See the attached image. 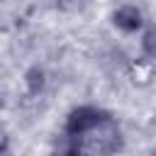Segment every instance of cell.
<instances>
[{
    "mask_svg": "<svg viewBox=\"0 0 156 156\" xmlns=\"http://www.w3.org/2000/svg\"><path fill=\"white\" fill-rule=\"evenodd\" d=\"M119 17H127V20H117L122 27H136L139 24V15L134 10H124V12H119Z\"/></svg>",
    "mask_w": 156,
    "mask_h": 156,
    "instance_id": "cell-1",
    "label": "cell"
},
{
    "mask_svg": "<svg viewBox=\"0 0 156 156\" xmlns=\"http://www.w3.org/2000/svg\"><path fill=\"white\" fill-rule=\"evenodd\" d=\"M146 51H149L151 56H156V32H151V34L146 37Z\"/></svg>",
    "mask_w": 156,
    "mask_h": 156,
    "instance_id": "cell-2",
    "label": "cell"
}]
</instances>
